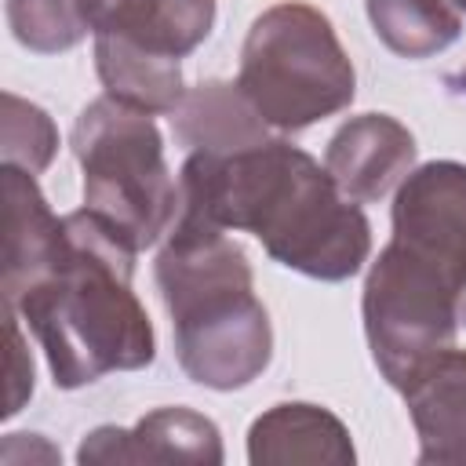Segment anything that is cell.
<instances>
[{
  "label": "cell",
  "mask_w": 466,
  "mask_h": 466,
  "mask_svg": "<svg viewBox=\"0 0 466 466\" xmlns=\"http://www.w3.org/2000/svg\"><path fill=\"white\" fill-rule=\"evenodd\" d=\"M178 215L251 233L280 266L346 280L371 251V226L328 167L284 138L237 153H189L178 175Z\"/></svg>",
  "instance_id": "cell-1"
},
{
  "label": "cell",
  "mask_w": 466,
  "mask_h": 466,
  "mask_svg": "<svg viewBox=\"0 0 466 466\" xmlns=\"http://www.w3.org/2000/svg\"><path fill=\"white\" fill-rule=\"evenodd\" d=\"M135 248L95 211L62 215V240L47 266L11 299L36 335L55 386L76 390L109 371L153 364L157 339L131 291Z\"/></svg>",
  "instance_id": "cell-2"
},
{
  "label": "cell",
  "mask_w": 466,
  "mask_h": 466,
  "mask_svg": "<svg viewBox=\"0 0 466 466\" xmlns=\"http://www.w3.org/2000/svg\"><path fill=\"white\" fill-rule=\"evenodd\" d=\"M229 229L178 215L153 277L182 371L208 390H240L273 357V328L255 295L248 255Z\"/></svg>",
  "instance_id": "cell-3"
},
{
  "label": "cell",
  "mask_w": 466,
  "mask_h": 466,
  "mask_svg": "<svg viewBox=\"0 0 466 466\" xmlns=\"http://www.w3.org/2000/svg\"><path fill=\"white\" fill-rule=\"evenodd\" d=\"M237 87L266 124L302 131L346 109L357 76L328 15L313 4L284 0L251 22Z\"/></svg>",
  "instance_id": "cell-4"
},
{
  "label": "cell",
  "mask_w": 466,
  "mask_h": 466,
  "mask_svg": "<svg viewBox=\"0 0 466 466\" xmlns=\"http://www.w3.org/2000/svg\"><path fill=\"white\" fill-rule=\"evenodd\" d=\"M73 157L84 175V208L109 222L135 251L153 248L178 218V186L164 160L153 113L95 98L73 124Z\"/></svg>",
  "instance_id": "cell-5"
},
{
  "label": "cell",
  "mask_w": 466,
  "mask_h": 466,
  "mask_svg": "<svg viewBox=\"0 0 466 466\" xmlns=\"http://www.w3.org/2000/svg\"><path fill=\"white\" fill-rule=\"evenodd\" d=\"M364 335L390 386L455 342L459 299L448 269L404 240H390L364 280Z\"/></svg>",
  "instance_id": "cell-6"
},
{
  "label": "cell",
  "mask_w": 466,
  "mask_h": 466,
  "mask_svg": "<svg viewBox=\"0 0 466 466\" xmlns=\"http://www.w3.org/2000/svg\"><path fill=\"white\" fill-rule=\"evenodd\" d=\"M393 237L448 269L459 324H466V164L433 160L415 167L397 186Z\"/></svg>",
  "instance_id": "cell-7"
},
{
  "label": "cell",
  "mask_w": 466,
  "mask_h": 466,
  "mask_svg": "<svg viewBox=\"0 0 466 466\" xmlns=\"http://www.w3.org/2000/svg\"><path fill=\"white\" fill-rule=\"evenodd\" d=\"M95 40L178 62L215 25V0H80Z\"/></svg>",
  "instance_id": "cell-8"
},
{
  "label": "cell",
  "mask_w": 466,
  "mask_h": 466,
  "mask_svg": "<svg viewBox=\"0 0 466 466\" xmlns=\"http://www.w3.org/2000/svg\"><path fill=\"white\" fill-rule=\"evenodd\" d=\"M76 462L84 466H109V462H186L200 466L222 462V437L218 426L189 408H157L142 415L131 430L98 426L91 430L80 448Z\"/></svg>",
  "instance_id": "cell-9"
},
{
  "label": "cell",
  "mask_w": 466,
  "mask_h": 466,
  "mask_svg": "<svg viewBox=\"0 0 466 466\" xmlns=\"http://www.w3.org/2000/svg\"><path fill=\"white\" fill-rule=\"evenodd\" d=\"M324 167L350 200L375 204L411 175L415 138L386 113H360L331 135Z\"/></svg>",
  "instance_id": "cell-10"
},
{
  "label": "cell",
  "mask_w": 466,
  "mask_h": 466,
  "mask_svg": "<svg viewBox=\"0 0 466 466\" xmlns=\"http://www.w3.org/2000/svg\"><path fill=\"white\" fill-rule=\"evenodd\" d=\"M419 433V462H466V350H441L400 386Z\"/></svg>",
  "instance_id": "cell-11"
},
{
  "label": "cell",
  "mask_w": 466,
  "mask_h": 466,
  "mask_svg": "<svg viewBox=\"0 0 466 466\" xmlns=\"http://www.w3.org/2000/svg\"><path fill=\"white\" fill-rule=\"evenodd\" d=\"M248 459L255 466H288V462H353L350 430L317 404H277L262 411L248 430Z\"/></svg>",
  "instance_id": "cell-12"
},
{
  "label": "cell",
  "mask_w": 466,
  "mask_h": 466,
  "mask_svg": "<svg viewBox=\"0 0 466 466\" xmlns=\"http://www.w3.org/2000/svg\"><path fill=\"white\" fill-rule=\"evenodd\" d=\"M4 175V302H11L55 255L62 218L47 208L36 178L15 164Z\"/></svg>",
  "instance_id": "cell-13"
},
{
  "label": "cell",
  "mask_w": 466,
  "mask_h": 466,
  "mask_svg": "<svg viewBox=\"0 0 466 466\" xmlns=\"http://www.w3.org/2000/svg\"><path fill=\"white\" fill-rule=\"evenodd\" d=\"M171 120L175 135L182 138V146H189V153H237L269 138L266 120L255 113L244 91L222 80H208L186 91Z\"/></svg>",
  "instance_id": "cell-14"
},
{
  "label": "cell",
  "mask_w": 466,
  "mask_h": 466,
  "mask_svg": "<svg viewBox=\"0 0 466 466\" xmlns=\"http://www.w3.org/2000/svg\"><path fill=\"white\" fill-rule=\"evenodd\" d=\"M95 69L109 98L135 106L142 113H175L186 98L178 62L149 58L142 51L95 40Z\"/></svg>",
  "instance_id": "cell-15"
},
{
  "label": "cell",
  "mask_w": 466,
  "mask_h": 466,
  "mask_svg": "<svg viewBox=\"0 0 466 466\" xmlns=\"http://www.w3.org/2000/svg\"><path fill=\"white\" fill-rule=\"evenodd\" d=\"M364 7L375 36L400 58H430L462 33L451 0H364Z\"/></svg>",
  "instance_id": "cell-16"
},
{
  "label": "cell",
  "mask_w": 466,
  "mask_h": 466,
  "mask_svg": "<svg viewBox=\"0 0 466 466\" xmlns=\"http://www.w3.org/2000/svg\"><path fill=\"white\" fill-rule=\"evenodd\" d=\"M7 22L15 40L40 55L66 51L87 33L80 0H7Z\"/></svg>",
  "instance_id": "cell-17"
},
{
  "label": "cell",
  "mask_w": 466,
  "mask_h": 466,
  "mask_svg": "<svg viewBox=\"0 0 466 466\" xmlns=\"http://www.w3.org/2000/svg\"><path fill=\"white\" fill-rule=\"evenodd\" d=\"M0 142H4V164H15L36 175L51 164L58 149V131L40 106L4 91V138Z\"/></svg>",
  "instance_id": "cell-18"
},
{
  "label": "cell",
  "mask_w": 466,
  "mask_h": 466,
  "mask_svg": "<svg viewBox=\"0 0 466 466\" xmlns=\"http://www.w3.org/2000/svg\"><path fill=\"white\" fill-rule=\"evenodd\" d=\"M4 317H7V400H4V415L11 419L25 404V397L33 393V357L22 346V331H18L15 309L4 306Z\"/></svg>",
  "instance_id": "cell-19"
},
{
  "label": "cell",
  "mask_w": 466,
  "mask_h": 466,
  "mask_svg": "<svg viewBox=\"0 0 466 466\" xmlns=\"http://www.w3.org/2000/svg\"><path fill=\"white\" fill-rule=\"evenodd\" d=\"M459 87L466 91V66H462V73H459Z\"/></svg>",
  "instance_id": "cell-20"
},
{
  "label": "cell",
  "mask_w": 466,
  "mask_h": 466,
  "mask_svg": "<svg viewBox=\"0 0 466 466\" xmlns=\"http://www.w3.org/2000/svg\"><path fill=\"white\" fill-rule=\"evenodd\" d=\"M451 4H455V7H459V11H466V0H451Z\"/></svg>",
  "instance_id": "cell-21"
}]
</instances>
